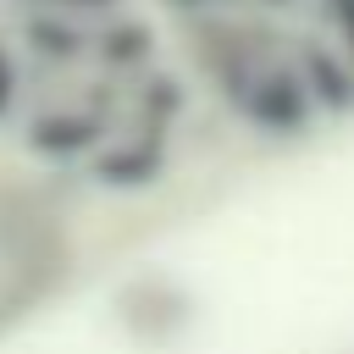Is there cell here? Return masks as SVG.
<instances>
[{
  "label": "cell",
  "instance_id": "1",
  "mask_svg": "<svg viewBox=\"0 0 354 354\" xmlns=\"http://www.w3.org/2000/svg\"><path fill=\"white\" fill-rule=\"evenodd\" d=\"M232 111H238L254 133H271V138L310 133V122H315V105H310V94H304V83H299V72H293L288 55L266 61V66L232 94Z\"/></svg>",
  "mask_w": 354,
  "mask_h": 354
},
{
  "label": "cell",
  "instance_id": "2",
  "mask_svg": "<svg viewBox=\"0 0 354 354\" xmlns=\"http://www.w3.org/2000/svg\"><path fill=\"white\" fill-rule=\"evenodd\" d=\"M288 61H293V72H299L315 116H348V111H354V66H348V55H343L337 44L304 33Z\"/></svg>",
  "mask_w": 354,
  "mask_h": 354
},
{
  "label": "cell",
  "instance_id": "3",
  "mask_svg": "<svg viewBox=\"0 0 354 354\" xmlns=\"http://www.w3.org/2000/svg\"><path fill=\"white\" fill-rule=\"evenodd\" d=\"M160 166H166V133H155V127H138L133 138H116V144L105 138L94 155L100 183H116V188H144L160 177Z\"/></svg>",
  "mask_w": 354,
  "mask_h": 354
},
{
  "label": "cell",
  "instance_id": "4",
  "mask_svg": "<svg viewBox=\"0 0 354 354\" xmlns=\"http://www.w3.org/2000/svg\"><path fill=\"white\" fill-rule=\"evenodd\" d=\"M105 66H116V72H138V66H149L155 61V33H149V22H138V17H116L105 33H100V44H88Z\"/></svg>",
  "mask_w": 354,
  "mask_h": 354
},
{
  "label": "cell",
  "instance_id": "5",
  "mask_svg": "<svg viewBox=\"0 0 354 354\" xmlns=\"http://www.w3.org/2000/svg\"><path fill=\"white\" fill-rule=\"evenodd\" d=\"M326 22L337 28V50H343V55H348V66H354V0L326 6Z\"/></svg>",
  "mask_w": 354,
  "mask_h": 354
},
{
  "label": "cell",
  "instance_id": "6",
  "mask_svg": "<svg viewBox=\"0 0 354 354\" xmlns=\"http://www.w3.org/2000/svg\"><path fill=\"white\" fill-rule=\"evenodd\" d=\"M166 6H171V11H188V17H194V11H216V6H227V11H232V6H243V0H166Z\"/></svg>",
  "mask_w": 354,
  "mask_h": 354
},
{
  "label": "cell",
  "instance_id": "7",
  "mask_svg": "<svg viewBox=\"0 0 354 354\" xmlns=\"http://www.w3.org/2000/svg\"><path fill=\"white\" fill-rule=\"evenodd\" d=\"M254 6H266V11H288V6H299V0H254Z\"/></svg>",
  "mask_w": 354,
  "mask_h": 354
}]
</instances>
